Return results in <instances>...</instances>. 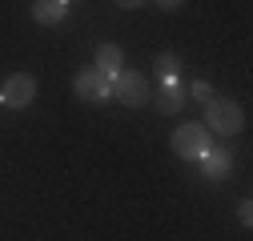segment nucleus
I'll return each mask as SVG.
<instances>
[{"label": "nucleus", "instance_id": "obj_1", "mask_svg": "<svg viewBox=\"0 0 253 241\" xmlns=\"http://www.w3.org/2000/svg\"><path fill=\"white\" fill-rule=\"evenodd\" d=\"M205 120H209V133H221V137H233V133H241V125H245V117H241V109L233 105V101H205Z\"/></svg>", "mask_w": 253, "mask_h": 241}, {"label": "nucleus", "instance_id": "obj_2", "mask_svg": "<svg viewBox=\"0 0 253 241\" xmlns=\"http://www.w3.org/2000/svg\"><path fill=\"white\" fill-rule=\"evenodd\" d=\"M109 88H113V97H117L121 105H129V109H141V105H149V84H145V77H141V73L121 69V73L109 80Z\"/></svg>", "mask_w": 253, "mask_h": 241}, {"label": "nucleus", "instance_id": "obj_3", "mask_svg": "<svg viewBox=\"0 0 253 241\" xmlns=\"http://www.w3.org/2000/svg\"><path fill=\"white\" fill-rule=\"evenodd\" d=\"M173 153L177 157H189V161H201L205 153H209V129L205 125H181V129H173Z\"/></svg>", "mask_w": 253, "mask_h": 241}, {"label": "nucleus", "instance_id": "obj_4", "mask_svg": "<svg viewBox=\"0 0 253 241\" xmlns=\"http://www.w3.org/2000/svg\"><path fill=\"white\" fill-rule=\"evenodd\" d=\"M37 97V80L28 77V73H16L4 80V88H0V105H8V109H28Z\"/></svg>", "mask_w": 253, "mask_h": 241}, {"label": "nucleus", "instance_id": "obj_5", "mask_svg": "<svg viewBox=\"0 0 253 241\" xmlns=\"http://www.w3.org/2000/svg\"><path fill=\"white\" fill-rule=\"evenodd\" d=\"M73 88H77V97H81V101H105V97H113L109 77H105L101 69H81L77 80H73Z\"/></svg>", "mask_w": 253, "mask_h": 241}, {"label": "nucleus", "instance_id": "obj_6", "mask_svg": "<svg viewBox=\"0 0 253 241\" xmlns=\"http://www.w3.org/2000/svg\"><path fill=\"white\" fill-rule=\"evenodd\" d=\"M181 105H185V93L177 88V80H161V88H157V109L161 113H181Z\"/></svg>", "mask_w": 253, "mask_h": 241}, {"label": "nucleus", "instance_id": "obj_7", "mask_svg": "<svg viewBox=\"0 0 253 241\" xmlns=\"http://www.w3.org/2000/svg\"><path fill=\"white\" fill-rule=\"evenodd\" d=\"M229 153H225V149H209V153L201 157V173L209 177V181H221V177H225L229 173Z\"/></svg>", "mask_w": 253, "mask_h": 241}, {"label": "nucleus", "instance_id": "obj_8", "mask_svg": "<svg viewBox=\"0 0 253 241\" xmlns=\"http://www.w3.org/2000/svg\"><path fill=\"white\" fill-rule=\"evenodd\" d=\"M65 12H69L65 0H37V4H33L37 24H60V20H65Z\"/></svg>", "mask_w": 253, "mask_h": 241}, {"label": "nucleus", "instance_id": "obj_9", "mask_svg": "<svg viewBox=\"0 0 253 241\" xmlns=\"http://www.w3.org/2000/svg\"><path fill=\"white\" fill-rule=\"evenodd\" d=\"M92 69H101V73L113 80V77L121 73V48H117V44H101V48H97V65H92Z\"/></svg>", "mask_w": 253, "mask_h": 241}, {"label": "nucleus", "instance_id": "obj_10", "mask_svg": "<svg viewBox=\"0 0 253 241\" xmlns=\"http://www.w3.org/2000/svg\"><path fill=\"white\" fill-rule=\"evenodd\" d=\"M157 73H161V80H173L177 77V56L173 52H161V56H157Z\"/></svg>", "mask_w": 253, "mask_h": 241}, {"label": "nucleus", "instance_id": "obj_11", "mask_svg": "<svg viewBox=\"0 0 253 241\" xmlns=\"http://www.w3.org/2000/svg\"><path fill=\"white\" fill-rule=\"evenodd\" d=\"M193 97H197V101H213V88H209L205 80H197V84H193Z\"/></svg>", "mask_w": 253, "mask_h": 241}, {"label": "nucleus", "instance_id": "obj_12", "mask_svg": "<svg viewBox=\"0 0 253 241\" xmlns=\"http://www.w3.org/2000/svg\"><path fill=\"white\" fill-rule=\"evenodd\" d=\"M237 217H241V221H245V225H249V221H253V205H249V201H241V205H237Z\"/></svg>", "mask_w": 253, "mask_h": 241}, {"label": "nucleus", "instance_id": "obj_13", "mask_svg": "<svg viewBox=\"0 0 253 241\" xmlns=\"http://www.w3.org/2000/svg\"><path fill=\"white\" fill-rule=\"evenodd\" d=\"M157 4H161V8H169V12H173V8H181V4H185V0H157Z\"/></svg>", "mask_w": 253, "mask_h": 241}, {"label": "nucleus", "instance_id": "obj_14", "mask_svg": "<svg viewBox=\"0 0 253 241\" xmlns=\"http://www.w3.org/2000/svg\"><path fill=\"white\" fill-rule=\"evenodd\" d=\"M137 4H145V0H117V8H137Z\"/></svg>", "mask_w": 253, "mask_h": 241}, {"label": "nucleus", "instance_id": "obj_15", "mask_svg": "<svg viewBox=\"0 0 253 241\" xmlns=\"http://www.w3.org/2000/svg\"><path fill=\"white\" fill-rule=\"evenodd\" d=\"M65 4H69V0H65Z\"/></svg>", "mask_w": 253, "mask_h": 241}]
</instances>
